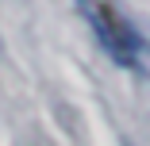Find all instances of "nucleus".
Segmentation results:
<instances>
[{"label":"nucleus","mask_w":150,"mask_h":146,"mask_svg":"<svg viewBox=\"0 0 150 146\" xmlns=\"http://www.w3.org/2000/svg\"><path fill=\"white\" fill-rule=\"evenodd\" d=\"M77 12L85 16V23L93 27L96 42L108 50V58L115 66H139L142 62V54H146L142 35L108 4V0H77Z\"/></svg>","instance_id":"obj_1"}]
</instances>
